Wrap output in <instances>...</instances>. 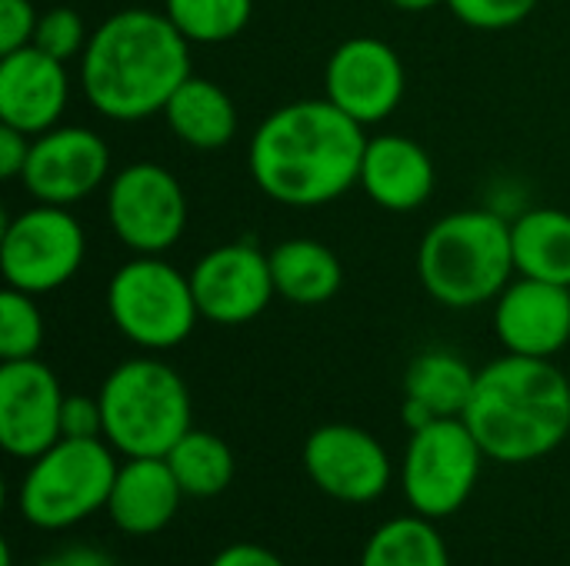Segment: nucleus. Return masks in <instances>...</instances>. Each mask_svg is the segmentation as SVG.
<instances>
[{
    "label": "nucleus",
    "instance_id": "20",
    "mask_svg": "<svg viewBox=\"0 0 570 566\" xmlns=\"http://www.w3.org/2000/svg\"><path fill=\"white\" fill-rule=\"evenodd\" d=\"M474 384L478 370L454 350L417 354L404 370V424L411 430H421L441 417H464Z\"/></svg>",
    "mask_w": 570,
    "mask_h": 566
},
{
    "label": "nucleus",
    "instance_id": "12",
    "mask_svg": "<svg viewBox=\"0 0 570 566\" xmlns=\"http://www.w3.org/2000/svg\"><path fill=\"white\" fill-rule=\"evenodd\" d=\"M311 484L337 504H374L387 494L394 467L384 444L354 424H324L304 440Z\"/></svg>",
    "mask_w": 570,
    "mask_h": 566
},
{
    "label": "nucleus",
    "instance_id": "22",
    "mask_svg": "<svg viewBox=\"0 0 570 566\" xmlns=\"http://www.w3.org/2000/svg\"><path fill=\"white\" fill-rule=\"evenodd\" d=\"M271 274L274 290L287 304L297 307H321L337 297L344 287V267L337 254L311 237H291L281 240L271 254Z\"/></svg>",
    "mask_w": 570,
    "mask_h": 566
},
{
    "label": "nucleus",
    "instance_id": "13",
    "mask_svg": "<svg viewBox=\"0 0 570 566\" xmlns=\"http://www.w3.org/2000/svg\"><path fill=\"white\" fill-rule=\"evenodd\" d=\"M190 287L200 317L220 327L257 320L277 297L271 257L247 240H227L207 250L190 267Z\"/></svg>",
    "mask_w": 570,
    "mask_h": 566
},
{
    "label": "nucleus",
    "instance_id": "11",
    "mask_svg": "<svg viewBox=\"0 0 570 566\" xmlns=\"http://www.w3.org/2000/svg\"><path fill=\"white\" fill-rule=\"evenodd\" d=\"M407 90L401 53L381 37H347L324 67V97L361 127L387 120Z\"/></svg>",
    "mask_w": 570,
    "mask_h": 566
},
{
    "label": "nucleus",
    "instance_id": "8",
    "mask_svg": "<svg viewBox=\"0 0 570 566\" xmlns=\"http://www.w3.org/2000/svg\"><path fill=\"white\" fill-rule=\"evenodd\" d=\"M484 460L488 457L464 417H441L421 430H411L401 464V487L411 510L428 520L458 514L471 500Z\"/></svg>",
    "mask_w": 570,
    "mask_h": 566
},
{
    "label": "nucleus",
    "instance_id": "16",
    "mask_svg": "<svg viewBox=\"0 0 570 566\" xmlns=\"http://www.w3.org/2000/svg\"><path fill=\"white\" fill-rule=\"evenodd\" d=\"M494 334L504 354L554 360L570 344V287L514 277L494 300Z\"/></svg>",
    "mask_w": 570,
    "mask_h": 566
},
{
    "label": "nucleus",
    "instance_id": "7",
    "mask_svg": "<svg viewBox=\"0 0 570 566\" xmlns=\"http://www.w3.org/2000/svg\"><path fill=\"white\" fill-rule=\"evenodd\" d=\"M107 314L140 350H170L184 344L200 320L190 274L167 264L164 254H134L114 270Z\"/></svg>",
    "mask_w": 570,
    "mask_h": 566
},
{
    "label": "nucleus",
    "instance_id": "19",
    "mask_svg": "<svg viewBox=\"0 0 570 566\" xmlns=\"http://www.w3.org/2000/svg\"><path fill=\"white\" fill-rule=\"evenodd\" d=\"M180 500L184 490L167 457H127V464L117 467L107 514L120 534L154 537L177 517Z\"/></svg>",
    "mask_w": 570,
    "mask_h": 566
},
{
    "label": "nucleus",
    "instance_id": "21",
    "mask_svg": "<svg viewBox=\"0 0 570 566\" xmlns=\"http://www.w3.org/2000/svg\"><path fill=\"white\" fill-rule=\"evenodd\" d=\"M164 120L170 133L194 150H220L237 137V107L230 93L197 73L174 90L164 107Z\"/></svg>",
    "mask_w": 570,
    "mask_h": 566
},
{
    "label": "nucleus",
    "instance_id": "15",
    "mask_svg": "<svg viewBox=\"0 0 570 566\" xmlns=\"http://www.w3.org/2000/svg\"><path fill=\"white\" fill-rule=\"evenodd\" d=\"M63 390L57 374L30 357V360H3L0 364V444L17 460H33L50 450L60 434Z\"/></svg>",
    "mask_w": 570,
    "mask_h": 566
},
{
    "label": "nucleus",
    "instance_id": "33",
    "mask_svg": "<svg viewBox=\"0 0 570 566\" xmlns=\"http://www.w3.org/2000/svg\"><path fill=\"white\" fill-rule=\"evenodd\" d=\"M210 566H287L274 550L261 547V544H230L224 547Z\"/></svg>",
    "mask_w": 570,
    "mask_h": 566
},
{
    "label": "nucleus",
    "instance_id": "1",
    "mask_svg": "<svg viewBox=\"0 0 570 566\" xmlns=\"http://www.w3.org/2000/svg\"><path fill=\"white\" fill-rule=\"evenodd\" d=\"M364 127L327 97L271 110L247 147V167L264 197L284 207H324L357 187Z\"/></svg>",
    "mask_w": 570,
    "mask_h": 566
},
{
    "label": "nucleus",
    "instance_id": "35",
    "mask_svg": "<svg viewBox=\"0 0 570 566\" xmlns=\"http://www.w3.org/2000/svg\"><path fill=\"white\" fill-rule=\"evenodd\" d=\"M387 3L404 10V13H424V10H434V7H441L448 0H387Z\"/></svg>",
    "mask_w": 570,
    "mask_h": 566
},
{
    "label": "nucleus",
    "instance_id": "34",
    "mask_svg": "<svg viewBox=\"0 0 570 566\" xmlns=\"http://www.w3.org/2000/svg\"><path fill=\"white\" fill-rule=\"evenodd\" d=\"M37 566H117L104 550H97V547H67V550H60V554H53V557H47V560H40Z\"/></svg>",
    "mask_w": 570,
    "mask_h": 566
},
{
    "label": "nucleus",
    "instance_id": "23",
    "mask_svg": "<svg viewBox=\"0 0 570 566\" xmlns=\"http://www.w3.org/2000/svg\"><path fill=\"white\" fill-rule=\"evenodd\" d=\"M511 247L518 277L570 287V214L534 207L511 220Z\"/></svg>",
    "mask_w": 570,
    "mask_h": 566
},
{
    "label": "nucleus",
    "instance_id": "6",
    "mask_svg": "<svg viewBox=\"0 0 570 566\" xmlns=\"http://www.w3.org/2000/svg\"><path fill=\"white\" fill-rule=\"evenodd\" d=\"M117 467L114 447L104 437H60L50 450L27 460L17 507L37 530H67L90 514L107 510Z\"/></svg>",
    "mask_w": 570,
    "mask_h": 566
},
{
    "label": "nucleus",
    "instance_id": "2",
    "mask_svg": "<svg viewBox=\"0 0 570 566\" xmlns=\"http://www.w3.org/2000/svg\"><path fill=\"white\" fill-rule=\"evenodd\" d=\"M190 40L164 10L127 7L90 30L80 53L87 103L117 123L164 113L174 90L190 77Z\"/></svg>",
    "mask_w": 570,
    "mask_h": 566
},
{
    "label": "nucleus",
    "instance_id": "26",
    "mask_svg": "<svg viewBox=\"0 0 570 566\" xmlns=\"http://www.w3.org/2000/svg\"><path fill=\"white\" fill-rule=\"evenodd\" d=\"M164 13L190 43H227L247 30L254 0H164Z\"/></svg>",
    "mask_w": 570,
    "mask_h": 566
},
{
    "label": "nucleus",
    "instance_id": "31",
    "mask_svg": "<svg viewBox=\"0 0 570 566\" xmlns=\"http://www.w3.org/2000/svg\"><path fill=\"white\" fill-rule=\"evenodd\" d=\"M60 434L63 437H77V440H97V437H104L100 397H80V394L63 397Z\"/></svg>",
    "mask_w": 570,
    "mask_h": 566
},
{
    "label": "nucleus",
    "instance_id": "24",
    "mask_svg": "<svg viewBox=\"0 0 570 566\" xmlns=\"http://www.w3.org/2000/svg\"><path fill=\"white\" fill-rule=\"evenodd\" d=\"M167 464L184 490V497L190 500H210L220 497L230 480H234V450L227 447V440H220L217 434L207 430H187L167 454Z\"/></svg>",
    "mask_w": 570,
    "mask_h": 566
},
{
    "label": "nucleus",
    "instance_id": "9",
    "mask_svg": "<svg viewBox=\"0 0 570 566\" xmlns=\"http://www.w3.org/2000/svg\"><path fill=\"white\" fill-rule=\"evenodd\" d=\"M87 257V234L70 207L33 203L10 217L0 234V270L7 287L53 294L77 277Z\"/></svg>",
    "mask_w": 570,
    "mask_h": 566
},
{
    "label": "nucleus",
    "instance_id": "25",
    "mask_svg": "<svg viewBox=\"0 0 570 566\" xmlns=\"http://www.w3.org/2000/svg\"><path fill=\"white\" fill-rule=\"evenodd\" d=\"M361 566H451V554L434 520L411 514L381 524L367 537Z\"/></svg>",
    "mask_w": 570,
    "mask_h": 566
},
{
    "label": "nucleus",
    "instance_id": "32",
    "mask_svg": "<svg viewBox=\"0 0 570 566\" xmlns=\"http://www.w3.org/2000/svg\"><path fill=\"white\" fill-rule=\"evenodd\" d=\"M30 143H33L30 133L0 123V177L3 180H20L27 157H30Z\"/></svg>",
    "mask_w": 570,
    "mask_h": 566
},
{
    "label": "nucleus",
    "instance_id": "18",
    "mask_svg": "<svg viewBox=\"0 0 570 566\" xmlns=\"http://www.w3.org/2000/svg\"><path fill=\"white\" fill-rule=\"evenodd\" d=\"M434 180H438L434 160L414 137L404 133L367 137L357 187L381 210L411 214L424 207L434 193Z\"/></svg>",
    "mask_w": 570,
    "mask_h": 566
},
{
    "label": "nucleus",
    "instance_id": "30",
    "mask_svg": "<svg viewBox=\"0 0 570 566\" xmlns=\"http://www.w3.org/2000/svg\"><path fill=\"white\" fill-rule=\"evenodd\" d=\"M37 7L33 0H0V53H13L33 43L37 33Z\"/></svg>",
    "mask_w": 570,
    "mask_h": 566
},
{
    "label": "nucleus",
    "instance_id": "27",
    "mask_svg": "<svg viewBox=\"0 0 570 566\" xmlns=\"http://www.w3.org/2000/svg\"><path fill=\"white\" fill-rule=\"evenodd\" d=\"M43 347V314L33 294L7 287L0 294V360H30Z\"/></svg>",
    "mask_w": 570,
    "mask_h": 566
},
{
    "label": "nucleus",
    "instance_id": "10",
    "mask_svg": "<svg viewBox=\"0 0 570 566\" xmlns=\"http://www.w3.org/2000/svg\"><path fill=\"white\" fill-rule=\"evenodd\" d=\"M107 220L130 254H167L187 230V193L167 167L137 160L110 177Z\"/></svg>",
    "mask_w": 570,
    "mask_h": 566
},
{
    "label": "nucleus",
    "instance_id": "17",
    "mask_svg": "<svg viewBox=\"0 0 570 566\" xmlns=\"http://www.w3.org/2000/svg\"><path fill=\"white\" fill-rule=\"evenodd\" d=\"M67 100L70 77L63 60L47 57L33 43L0 53V123L37 137L60 123Z\"/></svg>",
    "mask_w": 570,
    "mask_h": 566
},
{
    "label": "nucleus",
    "instance_id": "5",
    "mask_svg": "<svg viewBox=\"0 0 570 566\" xmlns=\"http://www.w3.org/2000/svg\"><path fill=\"white\" fill-rule=\"evenodd\" d=\"M104 440L124 457H167L190 430V390L157 357H130L100 384Z\"/></svg>",
    "mask_w": 570,
    "mask_h": 566
},
{
    "label": "nucleus",
    "instance_id": "14",
    "mask_svg": "<svg viewBox=\"0 0 570 566\" xmlns=\"http://www.w3.org/2000/svg\"><path fill=\"white\" fill-rule=\"evenodd\" d=\"M107 170L110 147L100 133L57 123L33 137L20 183L37 203L73 207L107 183Z\"/></svg>",
    "mask_w": 570,
    "mask_h": 566
},
{
    "label": "nucleus",
    "instance_id": "3",
    "mask_svg": "<svg viewBox=\"0 0 570 566\" xmlns=\"http://www.w3.org/2000/svg\"><path fill=\"white\" fill-rule=\"evenodd\" d=\"M464 424L488 460L534 464L570 434V380L554 360L504 354L478 370Z\"/></svg>",
    "mask_w": 570,
    "mask_h": 566
},
{
    "label": "nucleus",
    "instance_id": "4",
    "mask_svg": "<svg viewBox=\"0 0 570 566\" xmlns=\"http://www.w3.org/2000/svg\"><path fill=\"white\" fill-rule=\"evenodd\" d=\"M518 277L511 224L494 210H454L428 227L417 247V280L451 310L494 304Z\"/></svg>",
    "mask_w": 570,
    "mask_h": 566
},
{
    "label": "nucleus",
    "instance_id": "28",
    "mask_svg": "<svg viewBox=\"0 0 570 566\" xmlns=\"http://www.w3.org/2000/svg\"><path fill=\"white\" fill-rule=\"evenodd\" d=\"M90 40V30L83 23V17L73 7H53L43 10L37 20V33H33V47L43 50L47 57H57L63 63L80 60L83 47Z\"/></svg>",
    "mask_w": 570,
    "mask_h": 566
},
{
    "label": "nucleus",
    "instance_id": "29",
    "mask_svg": "<svg viewBox=\"0 0 570 566\" xmlns=\"http://www.w3.org/2000/svg\"><path fill=\"white\" fill-rule=\"evenodd\" d=\"M541 0H448L444 7L474 30H511L524 23Z\"/></svg>",
    "mask_w": 570,
    "mask_h": 566
}]
</instances>
